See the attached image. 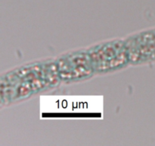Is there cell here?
Segmentation results:
<instances>
[{
    "mask_svg": "<svg viewBox=\"0 0 155 146\" xmlns=\"http://www.w3.org/2000/svg\"><path fill=\"white\" fill-rule=\"evenodd\" d=\"M61 83L55 59L33 61L2 73L0 78L1 108L20 103Z\"/></svg>",
    "mask_w": 155,
    "mask_h": 146,
    "instance_id": "1",
    "label": "cell"
},
{
    "mask_svg": "<svg viewBox=\"0 0 155 146\" xmlns=\"http://www.w3.org/2000/svg\"><path fill=\"white\" fill-rule=\"evenodd\" d=\"M95 75H107L130 65L124 38H114L87 47Z\"/></svg>",
    "mask_w": 155,
    "mask_h": 146,
    "instance_id": "2",
    "label": "cell"
},
{
    "mask_svg": "<svg viewBox=\"0 0 155 146\" xmlns=\"http://www.w3.org/2000/svg\"><path fill=\"white\" fill-rule=\"evenodd\" d=\"M61 83L72 84L90 79L95 75L87 48L68 51L55 58Z\"/></svg>",
    "mask_w": 155,
    "mask_h": 146,
    "instance_id": "3",
    "label": "cell"
},
{
    "mask_svg": "<svg viewBox=\"0 0 155 146\" xmlns=\"http://www.w3.org/2000/svg\"><path fill=\"white\" fill-rule=\"evenodd\" d=\"M124 39L130 65L155 62V27L132 33Z\"/></svg>",
    "mask_w": 155,
    "mask_h": 146,
    "instance_id": "4",
    "label": "cell"
}]
</instances>
